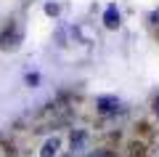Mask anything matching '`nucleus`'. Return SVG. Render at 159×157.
<instances>
[{"instance_id": "obj_3", "label": "nucleus", "mask_w": 159, "mask_h": 157, "mask_svg": "<svg viewBox=\"0 0 159 157\" xmlns=\"http://www.w3.org/2000/svg\"><path fill=\"white\" fill-rule=\"evenodd\" d=\"M58 146H61V141L53 136V139H48L45 144H43V149H40V157H56L58 155Z\"/></svg>"}, {"instance_id": "obj_5", "label": "nucleus", "mask_w": 159, "mask_h": 157, "mask_svg": "<svg viewBox=\"0 0 159 157\" xmlns=\"http://www.w3.org/2000/svg\"><path fill=\"white\" fill-rule=\"evenodd\" d=\"M45 13H51V16H56V13H58V6H56V3H48V6H45Z\"/></svg>"}, {"instance_id": "obj_6", "label": "nucleus", "mask_w": 159, "mask_h": 157, "mask_svg": "<svg viewBox=\"0 0 159 157\" xmlns=\"http://www.w3.org/2000/svg\"><path fill=\"white\" fill-rule=\"evenodd\" d=\"M37 80H40V75H27V83H29V85H34Z\"/></svg>"}, {"instance_id": "obj_9", "label": "nucleus", "mask_w": 159, "mask_h": 157, "mask_svg": "<svg viewBox=\"0 0 159 157\" xmlns=\"http://www.w3.org/2000/svg\"><path fill=\"white\" fill-rule=\"evenodd\" d=\"M157 115H159V104H157Z\"/></svg>"}, {"instance_id": "obj_4", "label": "nucleus", "mask_w": 159, "mask_h": 157, "mask_svg": "<svg viewBox=\"0 0 159 157\" xmlns=\"http://www.w3.org/2000/svg\"><path fill=\"white\" fill-rule=\"evenodd\" d=\"M103 24H106L109 29H117L119 27V11H117V6H109L106 8V13H103Z\"/></svg>"}, {"instance_id": "obj_2", "label": "nucleus", "mask_w": 159, "mask_h": 157, "mask_svg": "<svg viewBox=\"0 0 159 157\" xmlns=\"http://www.w3.org/2000/svg\"><path fill=\"white\" fill-rule=\"evenodd\" d=\"M85 146H88V133H85V130H77V133H72V152H74V155L85 152Z\"/></svg>"}, {"instance_id": "obj_8", "label": "nucleus", "mask_w": 159, "mask_h": 157, "mask_svg": "<svg viewBox=\"0 0 159 157\" xmlns=\"http://www.w3.org/2000/svg\"><path fill=\"white\" fill-rule=\"evenodd\" d=\"M93 157H109V155H106V152H96V155H93Z\"/></svg>"}, {"instance_id": "obj_7", "label": "nucleus", "mask_w": 159, "mask_h": 157, "mask_svg": "<svg viewBox=\"0 0 159 157\" xmlns=\"http://www.w3.org/2000/svg\"><path fill=\"white\" fill-rule=\"evenodd\" d=\"M151 19H154V22H157V24H159V8H157V11H154V13H151Z\"/></svg>"}, {"instance_id": "obj_1", "label": "nucleus", "mask_w": 159, "mask_h": 157, "mask_svg": "<svg viewBox=\"0 0 159 157\" xmlns=\"http://www.w3.org/2000/svg\"><path fill=\"white\" fill-rule=\"evenodd\" d=\"M96 104H98L101 112H117V109H119V99H117V96H101Z\"/></svg>"}]
</instances>
